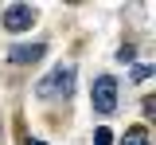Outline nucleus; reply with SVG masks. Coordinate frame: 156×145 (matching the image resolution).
Wrapping results in <instances>:
<instances>
[{"label": "nucleus", "instance_id": "nucleus-1", "mask_svg": "<svg viewBox=\"0 0 156 145\" xmlns=\"http://www.w3.org/2000/svg\"><path fill=\"white\" fill-rule=\"evenodd\" d=\"M35 90H39V98H70V90H74V67H55Z\"/></svg>", "mask_w": 156, "mask_h": 145}, {"label": "nucleus", "instance_id": "nucleus-2", "mask_svg": "<svg viewBox=\"0 0 156 145\" xmlns=\"http://www.w3.org/2000/svg\"><path fill=\"white\" fill-rule=\"evenodd\" d=\"M94 110L98 114H113L117 110V79L113 75L94 79Z\"/></svg>", "mask_w": 156, "mask_h": 145}, {"label": "nucleus", "instance_id": "nucleus-3", "mask_svg": "<svg viewBox=\"0 0 156 145\" xmlns=\"http://www.w3.org/2000/svg\"><path fill=\"white\" fill-rule=\"evenodd\" d=\"M35 8H31V4H8V8H4V28H8V32H27V28H31V24H35Z\"/></svg>", "mask_w": 156, "mask_h": 145}, {"label": "nucleus", "instance_id": "nucleus-4", "mask_svg": "<svg viewBox=\"0 0 156 145\" xmlns=\"http://www.w3.org/2000/svg\"><path fill=\"white\" fill-rule=\"evenodd\" d=\"M43 51H47V43H16V47L8 51V59L16 63V67H27V63L43 59Z\"/></svg>", "mask_w": 156, "mask_h": 145}, {"label": "nucleus", "instance_id": "nucleus-5", "mask_svg": "<svg viewBox=\"0 0 156 145\" xmlns=\"http://www.w3.org/2000/svg\"><path fill=\"white\" fill-rule=\"evenodd\" d=\"M121 145H148V133H144L140 125H133V129L125 133V141H121Z\"/></svg>", "mask_w": 156, "mask_h": 145}, {"label": "nucleus", "instance_id": "nucleus-6", "mask_svg": "<svg viewBox=\"0 0 156 145\" xmlns=\"http://www.w3.org/2000/svg\"><path fill=\"white\" fill-rule=\"evenodd\" d=\"M144 79H152V67L148 63H136L133 67V83H144Z\"/></svg>", "mask_w": 156, "mask_h": 145}, {"label": "nucleus", "instance_id": "nucleus-7", "mask_svg": "<svg viewBox=\"0 0 156 145\" xmlns=\"http://www.w3.org/2000/svg\"><path fill=\"white\" fill-rule=\"evenodd\" d=\"M133 59H136L133 47H117V63H133Z\"/></svg>", "mask_w": 156, "mask_h": 145}, {"label": "nucleus", "instance_id": "nucleus-8", "mask_svg": "<svg viewBox=\"0 0 156 145\" xmlns=\"http://www.w3.org/2000/svg\"><path fill=\"white\" fill-rule=\"evenodd\" d=\"M94 145H113V133H109V129H98V133H94Z\"/></svg>", "mask_w": 156, "mask_h": 145}, {"label": "nucleus", "instance_id": "nucleus-9", "mask_svg": "<svg viewBox=\"0 0 156 145\" xmlns=\"http://www.w3.org/2000/svg\"><path fill=\"white\" fill-rule=\"evenodd\" d=\"M31 145H47V141H31Z\"/></svg>", "mask_w": 156, "mask_h": 145}]
</instances>
